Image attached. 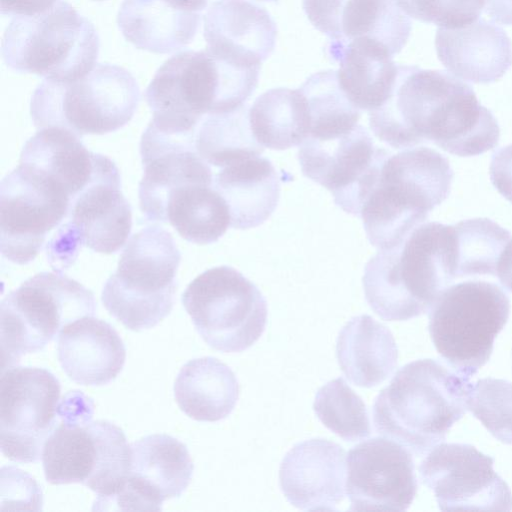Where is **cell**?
<instances>
[{
  "mask_svg": "<svg viewBox=\"0 0 512 512\" xmlns=\"http://www.w3.org/2000/svg\"><path fill=\"white\" fill-rule=\"evenodd\" d=\"M456 278L495 275L500 257L512 241L511 233L488 218H474L453 225Z\"/></svg>",
  "mask_w": 512,
  "mask_h": 512,
  "instance_id": "cell-34",
  "label": "cell"
},
{
  "mask_svg": "<svg viewBox=\"0 0 512 512\" xmlns=\"http://www.w3.org/2000/svg\"><path fill=\"white\" fill-rule=\"evenodd\" d=\"M57 0H0L3 15H34L51 8Z\"/></svg>",
  "mask_w": 512,
  "mask_h": 512,
  "instance_id": "cell-39",
  "label": "cell"
},
{
  "mask_svg": "<svg viewBox=\"0 0 512 512\" xmlns=\"http://www.w3.org/2000/svg\"><path fill=\"white\" fill-rule=\"evenodd\" d=\"M71 198L43 171L19 162L0 184V248L25 265L40 252L47 234L67 218Z\"/></svg>",
  "mask_w": 512,
  "mask_h": 512,
  "instance_id": "cell-12",
  "label": "cell"
},
{
  "mask_svg": "<svg viewBox=\"0 0 512 512\" xmlns=\"http://www.w3.org/2000/svg\"><path fill=\"white\" fill-rule=\"evenodd\" d=\"M310 115V137L326 139L340 136L355 128L361 110L346 97L338 83L337 71L312 74L299 87Z\"/></svg>",
  "mask_w": 512,
  "mask_h": 512,
  "instance_id": "cell-33",
  "label": "cell"
},
{
  "mask_svg": "<svg viewBox=\"0 0 512 512\" xmlns=\"http://www.w3.org/2000/svg\"><path fill=\"white\" fill-rule=\"evenodd\" d=\"M346 492L351 511H405L417 493L411 452L382 437L363 441L347 455Z\"/></svg>",
  "mask_w": 512,
  "mask_h": 512,
  "instance_id": "cell-16",
  "label": "cell"
},
{
  "mask_svg": "<svg viewBox=\"0 0 512 512\" xmlns=\"http://www.w3.org/2000/svg\"><path fill=\"white\" fill-rule=\"evenodd\" d=\"M195 146L208 164L221 168L264 151L251 131L245 104L231 112L205 116L197 128Z\"/></svg>",
  "mask_w": 512,
  "mask_h": 512,
  "instance_id": "cell-32",
  "label": "cell"
},
{
  "mask_svg": "<svg viewBox=\"0 0 512 512\" xmlns=\"http://www.w3.org/2000/svg\"><path fill=\"white\" fill-rule=\"evenodd\" d=\"M181 253L171 234L159 226L135 233L127 242L102 290L106 310L126 328L156 326L174 306Z\"/></svg>",
  "mask_w": 512,
  "mask_h": 512,
  "instance_id": "cell-7",
  "label": "cell"
},
{
  "mask_svg": "<svg viewBox=\"0 0 512 512\" xmlns=\"http://www.w3.org/2000/svg\"><path fill=\"white\" fill-rule=\"evenodd\" d=\"M174 6L190 12L199 13L206 8L208 0H167Z\"/></svg>",
  "mask_w": 512,
  "mask_h": 512,
  "instance_id": "cell-42",
  "label": "cell"
},
{
  "mask_svg": "<svg viewBox=\"0 0 512 512\" xmlns=\"http://www.w3.org/2000/svg\"><path fill=\"white\" fill-rule=\"evenodd\" d=\"M98 53L94 25L63 0L44 12L16 16L2 40L8 67L51 80H73L87 74Z\"/></svg>",
  "mask_w": 512,
  "mask_h": 512,
  "instance_id": "cell-8",
  "label": "cell"
},
{
  "mask_svg": "<svg viewBox=\"0 0 512 512\" xmlns=\"http://www.w3.org/2000/svg\"><path fill=\"white\" fill-rule=\"evenodd\" d=\"M438 59L454 76L478 84L499 80L512 65V43L499 26L477 19L459 28L439 27Z\"/></svg>",
  "mask_w": 512,
  "mask_h": 512,
  "instance_id": "cell-22",
  "label": "cell"
},
{
  "mask_svg": "<svg viewBox=\"0 0 512 512\" xmlns=\"http://www.w3.org/2000/svg\"><path fill=\"white\" fill-rule=\"evenodd\" d=\"M453 178L448 159L434 149L390 155L360 212L369 242L378 250L399 245L448 197Z\"/></svg>",
  "mask_w": 512,
  "mask_h": 512,
  "instance_id": "cell-5",
  "label": "cell"
},
{
  "mask_svg": "<svg viewBox=\"0 0 512 512\" xmlns=\"http://www.w3.org/2000/svg\"><path fill=\"white\" fill-rule=\"evenodd\" d=\"M336 357L350 382L371 388L393 373L398 348L385 325L369 315H359L351 318L339 332Z\"/></svg>",
  "mask_w": 512,
  "mask_h": 512,
  "instance_id": "cell-27",
  "label": "cell"
},
{
  "mask_svg": "<svg viewBox=\"0 0 512 512\" xmlns=\"http://www.w3.org/2000/svg\"><path fill=\"white\" fill-rule=\"evenodd\" d=\"M468 410L504 444H512V382L483 378L474 383Z\"/></svg>",
  "mask_w": 512,
  "mask_h": 512,
  "instance_id": "cell-36",
  "label": "cell"
},
{
  "mask_svg": "<svg viewBox=\"0 0 512 512\" xmlns=\"http://www.w3.org/2000/svg\"><path fill=\"white\" fill-rule=\"evenodd\" d=\"M313 410L326 428L345 441L362 440L371 433L366 405L342 377L317 391Z\"/></svg>",
  "mask_w": 512,
  "mask_h": 512,
  "instance_id": "cell-35",
  "label": "cell"
},
{
  "mask_svg": "<svg viewBox=\"0 0 512 512\" xmlns=\"http://www.w3.org/2000/svg\"><path fill=\"white\" fill-rule=\"evenodd\" d=\"M214 188L230 212V226L254 228L274 212L280 198V180L272 162L259 155L224 167L214 177Z\"/></svg>",
  "mask_w": 512,
  "mask_h": 512,
  "instance_id": "cell-24",
  "label": "cell"
},
{
  "mask_svg": "<svg viewBox=\"0 0 512 512\" xmlns=\"http://www.w3.org/2000/svg\"><path fill=\"white\" fill-rule=\"evenodd\" d=\"M509 314V297L497 284L465 281L439 295L429 310L428 329L439 355L472 377L490 359Z\"/></svg>",
  "mask_w": 512,
  "mask_h": 512,
  "instance_id": "cell-10",
  "label": "cell"
},
{
  "mask_svg": "<svg viewBox=\"0 0 512 512\" xmlns=\"http://www.w3.org/2000/svg\"><path fill=\"white\" fill-rule=\"evenodd\" d=\"M92 402L81 392L60 401L59 421L42 452L45 479L53 485L82 484L101 505L124 486L131 467V446L117 425L92 418Z\"/></svg>",
  "mask_w": 512,
  "mask_h": 512,
  "instance_id": "cell-4",
  "label": "cell"
},
{
  "mask_svg": "<svg viewBox=\"0 0 512 512\" xmlns=\"http://www.w3.org/2000/svg\"><path fill=\"white\" fill-rule=\"evenodd\" d=\"M57 342L59 363L77 384L106 385L124 367L126 350L120 335L108 322L94 316L67 324Z\"/></svg>",
  "mask_w": 512,
  "mask_h": 512,
  "instance_id": "cell-23",
  "label": "cell"
},
{
  "mask_svg": "<svg viewBox=\"0 0 512 512\" xmlns=\"http://www.w3.org/2000/svg\"><path fill=\"white\" fill-rule=\"evenodd\" d=\"M117 23L136 48L167 54L192 42L200 13L182 10L167 0H124Z\"/></svg>",
  "mask_w": 512,
  "mask_h": 512,
  "instance_id": "cell-26",
  "label": "cell"
},
{
  "mask_svg": "<svg viewBox=\"0 0 512 512\" xmlns=\"http://www.w3.org/2000/svg\"><path fill=\"white\" fill-rule=\"evenodd\" d=\"M98 154L81 138L58 127L39 129L24 145L19 162L43 171L60 183L72 199L89 183Z\"/></svg>",
  "mask_w": 512,
  "mask_h": 512,
  "instance_id": "cell-29",
  "label": "cell"
},
{
  "mask_svg": "<svg viewBox=\"0 0 512 512\" xmlns=\"http://www.w3.org/2000/svg\"><path fill=\"white\" fill-rule=\"evenodd\" d=\"M344 481L345 450L322 438L295 444L279 468L281 491L301 510H336L344 498Z\"/></svg>",
  "mask_w": 512,
  "mask_h": 512,
  "instance_id": "cell-20",
  "label": "cell"
},
{
  "mask_svg": "<svg viewBox=\"0 0 512 512\" xmlns=\"http://www.w3.org/2000/svg\"><path fill=\"white\" fill-rule=\"evenodd\" d=\"M390 155L386 149L374 146L369 132L360 124L337 137L308 136L298 150L303 175L328 189L343 211L358 217Z\"/></svg>",
  "mask_w": 512,
  "mask_h": 512,
  "instance_id": "cell-14",
  "label": "cell"
},
{
  "mask_svg": "<svg viewBox=\"0 0 512 512\" xmlns=\"http://www.w3.org/2000/svg\"><path fill=\"white\" fill-rule=\"evenodd\" d=\"M193 470L186 445L176 438L167 434L142 437L131 444V467L124 486L102 505L159 511L163 501L186 490Z\"/></svg>",
  "mask_w": 512,
  "mask_h": 512,
  "instance_id": "cell-18",
  "label": "cell"
},
{
  "mask_svg": "<svg viewBox=\"0 0 512 512\" xmlns=\"http://www.w3.org/2000/svg\"><path fill=\"white\" fill-rule=\"evenodd\" d=\"M470 379L433 359L404 365L375 399V430L416 456L427 454L467 412Z\"/></svg>",
  "mask_w": 512,
  "mask_h": 512,
  "instance_id": "cell-2",
  "label": "cell"
},
{
  "mask_svg": "<svg viewBox=\"0 0 512 512\" xmlns=\"http://www.w3.org/2000/svg\"><path fill=\"white\" fill-rule=\"evenodd\" d=\"M489 175L497 191L512 203V144L493 152Z\"/></svg>",
  "mask_w": 512,
  "mask_h": 512,
  "instance_id": "cell-38",
  "label": "cell"
},
{
  "mask_svg": "<svg viewBox=\"0 0 512 512\" xmlns=\"http://www.w3.org/2000/svg\"><path fill=\"white\" fill-rule=\"evenodd\" d=\"M484 8L492 21L512 25V0H485Z\"/></svg>",
  "mask_w": 512,
  "mask_h": 512,
  "instance_id": "cell-40",
  "label": "cell"
},
{
  "mask_svg": "<svg viewBox=\"0 0 512 512\" xmlns=\"http://www.w3.org/2000/svg\"><path fill=\"white\" fill-rule=\"evenodd\" d=\"M229 208L214 184H197L178 191L168 202L165 223L185 240L216 242L230 226Z\"/></svg>",
  "mask_w": 512,
  "mask_h": 512,
  "instance_id": "cell-31",
  "label": "cell"
},
{
  "mask_svg": "<svg viewBox=\"0 0 512 512\" xmlns=\"http://www.w3.org/2000/svg\"><path fill=\"white\" fill-rule=\"evenodd\" d=\"M204 38L214 56L243 68H260L273 52L276 24L248 0H217L204 15Z\"/></svg>",
  "mask_w": 512,
  "mask_h": 512,
  "instance_id": "cell-21",
  "label": "cell"
},
{
  "mask_svg": "<svg viewBox=\"0 0 512 512\" xmlns=\"http://www.w3.org/2000/svg\"><path fill=\"white\" fill-rule=\"evenodd\" d=\"M303 9L330 45L367 41L393 56L405 46L412 28L410 17L393 0H303Z\"/></svg>",
  "mask_w": 512,
  "mask_h": 512,
  "instance_id": "cell-19",
  "label": "cell"
},
{
  "mask_svg": "<svg viewBox=\"0 0 512 512\" xmlns=\"http://www.w3.org/2000/svg\"><path fill=\"white\" fill-rule=\"evenodd\" d=\"M95 1H104V0H95Z\"/></svg>",
  "mask_w": 512,
  "mask_h": 512,
  "instance_id": "cell-44",
  "label": "cell"
},
{
  "mask_svg": "<svg viewBox=\"0 0 512 512\" xmlns=\"http://www.w3.org/2000/svg\"><path fill=\"white\" fill-rule=\"evenodd\" d=\"M456 279L453 225L422 223L399 245L379 250L362 278L370 308L383 320L404 321L429 312Z\"/></svg>",
  "mask_w": 512,
  "mask_h": 512,
  "instance_id": "cell-1",
  "label": "cell"
},
{
  "mask_svg": "<svg viewBox=\"0 0 512 512\" xmlns=\"http://www.w3.org/2000/svg\"><path fill=\"white\" fill-rule=\"evenodd\" d=\"M96 310L94 294L60 272L27 279L0 304L2 370L42 350L67 324Z\"/></svg>",
  "mask_w": 512,
  "mask_h": 512,
  "instance_id": "cell-9",
  "label": "cell"
},
{
  "mask_svg": "<svg viewBox=\"0 0 512 512\" xmlns=\"http://www.w3.org/2000/svg\"><path fill=\"white\" fill-rule=\"evenodd\" d=\"M62 231L79 248L111 254L127 241L132 227L131 207L121 192L117 166L98 154L89 183L72 199Z\"/></svg>",
  "mask_w": 512,
  "mask_h": 512,
  "instance_id": "cell-17",
  "label": "cell"
},
{
  "mask_svg": "<svg viewBox=\"0 0 512 512\" xmlns=\"http://www.w3.org/2000/svg\"><path fill=\"white\" fill-rule=\"evenodd\" d=\"M493 465L494 458L473 445L441 443L421 462L419 473L442 511H511L512 492Z\"/></svg>",
  "mask_w": 512,
  "mask_h": 512,
  "instance_id": "cell-15",
  "label": "cell"
},
{
  "mask_svg": "<svg viewBox=\"0 0 512 512\" xmlns=\"http://www.w3.org/2000/svg\"><path fill=\"white\" fill-rule=\"evenodd\" d=\"M260 68H243L207 49L173 55L145 91L149 125L171 135H196L202 119L245 104L258 84Z\"/></svg>",
  "mask_w": 512,
  "mask_h": 512,
  "instance_id": "cell-3",
  "label": "cell"
},
{
  "mask_svg": "<svg viewBox=\"0 0 512 512\" xmlns=\"http://www.w3.org/2000/svg\"><path fill=\"white\" fill-rule=\"evenodd\" d=\"M409 17L442 28H459L475 22L485 0H393Z\"/></svg>",
  "mask_w": 512,
  "mask_h": 512,
  "instance_id": "cell-37",
  "label": "cell"
},
{
  "mask_svg": "<svg viewBox=\"0 0 512 512\" xmlns=\"http://www.w3.org/2000/svg\"><path fill=\"white\" fill-rule=\"evenodd\" d=\"M181 300L199 335L220 352H242L265 330V297L254 283L230 266L210 268L198 275Z\"/></svg>",
  "mask_w": 512,
  "mask_h": 512,
  "instance_id": "cell-11",
  "label": "cell"
},
{
  "mask_svg": "<svg viewBox=\"0 0 512 512\" xmlns=\"http://www.w3.org/2000/svg\"><path fill=\"white\" fill-rule=\"evenodd\" d=\"M257 142L273 150L300 146L310 132L308 105L301 90L274 88L261 94L249 109Z\"/></svg>",
  "mask_w": 512,
  "mask_h": 512,
  "instance_id": "cell-30",
  "label": "cell"
},
{
  "mask_svg": "<svg viewBox=\"0 0 512 512\" xmlns=\"http://www.w3.org/2000/svg\"><path fill=\"white\" fill-rule=\"evenodd\" d=\"M258 1H263V2H275L277 0H258Z\"/></svg>",
  "mask_w": 512,
  "mask_h": 512,
  "instance_id": "cell-43",
  "label": "cell"
},
{
  "mask_svg": "<svg viewBox=\"0 0 512 512\" xmlns=\"http://www.w3.org/2000/svg\"><path fill=\"white\" fill-rule=\"evenodd\" d=\"M61 385L49 370L10 366L0 383V448L11 461L37 462L59 421Z\"/></svg>",
  "mask_w": 512,
  "mask_h": 512,
  "instance_id": "cell-13",
  "label": "cell"
},
{
  "mask_svg": "<svg viewBox=\"0 0 512 512\" xmlns=\"http://www.w3.org/2000/svg\"><path fill=\"white\" fill-rule=\"evenodd\" d=\"M179 408L197 421L216 422L233 411L239 398V384L234 372L214 357L188 361L174 383Z\"/></svg>",
  "mask_w": 512,
  "mask_h": 512,
  "instance_id": "cell-28",
  "label": "cell"
},
{
  "mask_svg": "<svg viewBox=\"0 0 512 512\" xmlns=\"http://www.w3.org/2000/svg\"><path fill=\"white\" fill-rule=\"evenodd\" d=\"M496 276L512 292V241L506 246L497 265Z\"/></svg>",
  "mask_w": 512,
  "mask_h": 512,
  "instance_id": "cell-41",
  "label": "cell"
},
{
  "mask_svg": "<svg viewBox=\"0 0 512 512\" xmlns=\"http://www.w3.org/2000/svg\"><path fill=\"white\" fill-rule=\"evenodd\" d=\"M329 54L339 63V86L359 110L380 108L392 95L399 64L384 47L366 41L329 45Z\"/></svg>",
  "mask_w": 512,
  "mask_h": 512,
  "instance_id": "cell-25",
  "label": "cell"
},
{
  "mask_svg": "<svg viewBox=\"0 0 512 512\" xmlns=\"http://www.w3.org/2000/svg\"><path fill=\"white\" fill-rule=\"evenodd\" d=\"M140 97L136 79L128 70L99 63L77 79H45L32 95L30 114L38 129L63 128L80 138L102 135L125 126Z\"/></svg>",
  "mask_w": 512,
  "mask_h": 512,
  "instance_id": "cell-6",
  "label": "cell"
}]
</instances>
